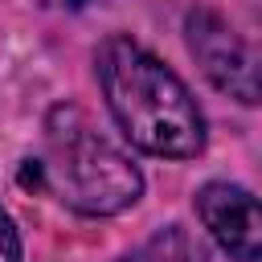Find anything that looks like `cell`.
I'll list each match as a JSON object with an SVG mask.
<instances>
[{
  "instance_id": "1",
  "label": "cell",
  "mask_w": 262,
  "mask_h": 262,
  "mask_svg": "<svg viewBox=\"0 0 262 262\" xmlns=\"http://www.w3.org/2000/svg\"><path fill=\"white\" fill-rule=\"evenodd\" d=\"M102 98L119 131L147 156L196 160L205 151V115L192 90L127 33H111L94 57Z\"/></svg>"
},
{
  "instance_id": "2",
  "label": "cell",
  "mask_w": 262,
  "mask_h": 262,
  "mask_svg": "<svg viewBox=\"0 0 262 262\" xmlns=\"http://www.w3.org/2000/svg\"><path fill=\"white\" fill-rule=\"evenodd\" d=\"M41 188L82 217H115L131 209L143 192L139 168L90 127L78 106H53L45 119Z\"/></svg>"
},
{
  "instance_id": "3",
  "label": "cell",
  "mask_w": 262,
  "mask_h": 262,
  "mask_svg": "<svg viewBox=\"0 0 262 262\" xmlns=\"http://www.w3.org/2000/svg\"><path fill=\"white\" fill-rule=\"evenodd\" d=\"M184 41L196 57L201 74L242 106L258 102V57L254 49L233 33V25L213 8H192L184 16Z\"/></svg>"
},
{
  "instance_id": "4",
  "label": "cell",
  "mask_w": 262,
  "mask_h": 262,
  "mask_svg": "<svg viewBox=\"0 0 262 262\" xmlns=\"http://www.w3.org/2000/svg\"><path fill=\"white\" fill-rule=\"evenodd\" d=\"M196 217L205 221L209 237L233 262H258L262 254V213L250 188L229 180H209L196 188Z\"/></svg>"
},
{
  "instance_id": "5",
  "label": "cell",
  "mask_w": 262,
  "mask_h": 262,
  "mask_svg": "<svg viewBox=\"0 0 262 262\" xmlns=\"http://www.w3.org/2000/svg\"><path fill=\"white\" fill-rule=\"evenodd\" d=\"M119 262H209V258L184 225H164L147 242H139L131 254H123Z\"/></svg>"
},
{
  "instance_id": "6",
  "label": "cell",
  "mask_w": 262,
  "mask_h": 262,
  "mask_svg": "<svg viewBox=\"0 0 262 262\" xmlns=\"http://www.w3.org/2000/svg\"><path fill=\"white\" fill-rule=\"evenodd\" d=\"M25 250H20V233H16V221L0 209V262H20Z\"/></svg>"
},
{
  "instance_id": "7",
  "label": "cell",
  "mask_w": 262,
  "mask_h": 262,
  "mask_svg": "<svg viewBox=\"0 0 262 262\" xmlns=\"http://www.w3.org/2000/svg\"><path fill=\"white\" fill-rule=\"evenodd\" d=\"M66 8H82V4H90V0H61Z\"/></svg>"
}]
</instances>
